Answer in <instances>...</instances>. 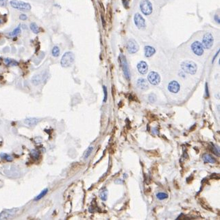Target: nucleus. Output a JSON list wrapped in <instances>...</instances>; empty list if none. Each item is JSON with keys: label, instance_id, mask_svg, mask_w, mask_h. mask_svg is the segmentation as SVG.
<instances>
[{"label": "nucleus", "instance_id": "nucleus-12", "mask_svg": "<svg viewBox=\"0 0 220 220\" xmlns=\"http://www.w3.org/2000/svg\"><path fill=\"white\" fill-rule=\"evenodd\" d=\"M16 211L14 210L12 211H5L0 213V219H9L15 216Z\"/></svg>", "mask_w": 220, "mask_h": 220}, {"label": "nucleus", "instance_id": "nucleus-38", "mask_svg": "<svg viewBox=\"0 0 220 220\" xmlns=\"http://www.w3.org/2000/svg\"><path fill=\"white\" fill-rule=\"evenodd\" d=\"M2 20H1V19H0V25H1V24H2Z\"/></svg>", "mask_w": 220, "mask_h": 220}, {"label": "nucleus", "instance_id": "nucleus-18", "mask_svg": "<svg viewBox=\"0 0 220 220\" xmlns=\"http://www.w3.org/2000/svg\"><path fill=\"white\" fill-rule=\"evenodd\" d=\"M32 83L34 84V86L39 85L41 83V77L40 75H35L32 78Z\"/></svg>", "mask_w": 220, "mask_h": 220}, {"label": "nucleus", "instance_id": "nucleus-33", "mask_svg": "<svg viewBox=\"0 0 220 220\" xmlns=\"http://www.w3.org/2000/svg\"><path fill=\"white\" fill-rule=\"evenodd\" d=\"M19 19L22 21H26V19H27V17L25 14H21V15H20V16H19Z\"/></svg>", "mask_w": 220, "mask_h": 220}, {"label": "nucleus", "instance_id": "nucleus-7", "mask_svg": "<svg viewBox=\"0 0 220 220\" xmlns=\"http://www.w3.org/2000/svg\"><path fill=\"white\" fill-rule=\"evenodd\" d=\"M191 50L193 51V53L196 56H201L202 55L204 54V47L202 43H201L199 41H194L191 45Z\"/></svg>", "mask_w": 220, "mask_h": 220}, {"label": "nucleus", "instance_id": "nucleus-9", "mask_svg": "<svg viewBox=\"0 0 220 220\" xmlns=\"http://www.w3.org/2000/svg\"><path fill=\"white\" fill-rule=\"evenodd\" d=\"M134 21H135V25H136L138 29H145V27H146L145 21L144 17H142L141 15H140L139 13L135 14V17H134Z\"/></svg>", "mask_w": 220, "mask_h": 220}, {"label": "nucleus", "instance_id": "nucleus-35", "mask_svg": "<svg viewBox=\"0 0 220 220\" xmlns=\"http://www.w3.org/2000/svg\"><path fill=\"white\" fill-rule=\"evenodd\" d=\"M205 91H206V95H207V97H209V93H208V84L206 83L205 84Z\"/></svg>", "mask_w": 220, "mask_h": 220}, {"label": "nucleus", "instance_id": "nucleus-23", "mask_svg": "<svg viewBox=\"0 0 220 220\" xmlns=\"http://www.w3.org/2000/svg\"><path fill=\"white\" fill-rule=\"evenodd\" d=\"M20 32H21V26H19L17 27H16L15 29L12 32H11L9 34V36H16L17 35H18V34H19Z\"/></svg>", "mask_w": 220, "mask_h": 220}, {"label": "nucleus", "instance_id": "nucleus-6", "mask_svg": "<svg viewBox=\"0 0 220 220\" xmlns=\"http://www.w3.org/2000/svg\"><path fill=\"white\" fill-rule=\"evenodd\" d=\"M214 39L213 36L210 32H206L203 36L202 39V45L205 49L209 50L212 47L213 45Z\"/></svg>", "mask_w": 220, "mask_h": 220}, {"label": "nucleus", "instance_id": "nucleus-29", "mask_svg": "<svg viewBox=\"0 0 220 220\" xmlns=\"http://www.w3.org/2000/svg\"><path fill=\"white\" fill-rule=\"evenodd\" d=\"M31 155L35 159H37L39 157V152L36 150H33L31 151Z\"/></svg>", "mask_w": 220, "mask_h": 220}, {"label": "nucleus", "instance_id": "nucleus-1", "mask_svg": "<svg viewBox=\"0 0 220 220\" xmlns=\"http://www.w3.org/2000/svg\"><path fill=\"white\" fill-rule=\"evenodd\" d=\"M181 68L185 73L194 75L198 70L197 65L191 60H185L181 63Z\"/></svg>", "mask_w": 220, "mask_h": 220}, {"label": "nucleus", "instance_id": "nucleus-16", "mask_svg": "<svg viewBox=\"0 0 220 220\" xmlns=\"http://www.w3.org/2000/svg\"><path fill=\"white\" fill-rule=\"evenodd\" d=\"M25 123L30 126H35L39 122V119L37 118H27L24 121Z\"/></svg>", "mask_w": 220, "mask_h": 220}, {"label": "nucleus", "instance_id": "nucleus-37", "mask_svg": "<svg viewBox=\"0 0 220 220\" xmlns=\"http://www.w3.org/2000/svg\"><path fill=\"white\" fill-rule=\"evenodd\" d=\"M219 54V51H217V52L216 54H215V56L213 57V60H212V63H213L214 62H215V58H217V55Z\"/></svg>", "mask_w": 220, "mask_h": 220}, {"label": "nucleus", "instance_id": "nucleus-20", "mask_svg": "<svg viewBox=\"0 0 220 220\" xmlns=\"http://www.w3.org/2000/svg\"><path fill=\"white\" fill-rule=\"evenodd\" d=\"M30 27L31 30L32 31L34 34H38V33H39V32H40L39 27V26H37V24H36V23H34V22L31 23L30 26Z\"/></svg>", "mask_w": 220, "mask_h": 220}, {"label": "nucleus", "instance_id": "nucleus-14", "mask_svg": "<svg viewBox=\"0 0 220 220\" xmlns=\"http://www.w3.org/2000/svg\"><path fill=\"white\" fill-rule=\"evenodd\" d=\"M137 86L138 89L142 90H146L148 89L149 85L147 80L144 78H139L137 80Z\"/></svg>", "mask_w": 220, "mask_h": 220}, {"label": "nucleus", "instance_id": "nucleus-17", "mask_svg": "<svg viewBox=\"0 0 220 220\" xmlns=\"http://www.w3.org/2000/svg\"><path fill=\"white\" fill-rule=\"evenodd\" d=\"M202 159L205 162H208V163H215L216 162V160L208 154H204L203 156H202Z\"/></svg>", "mask_w": 220, "mask_h": 220}, {"label": "nucleus", "instance_id": "nucleus-11", "mask_svg": "<svg viewBox=\"0 0 220 220\" xmlns=\"http://www.w3.org/2000/svg\"><path fill=\"white\" fill-rule=\"evenodd\" d=\"M168 90L172 93H177L180 90V84L177 81H171L168 84Z\"/></svg>", "mask_w": 220, "mask_h": 220}, {"label": "nucleus", "instance_id": "nucleus-22", "mask_svg": "<svg viewBox=\"0 0 220 220\" xmlns=\"http://www.w3.org/2000/svg\"><path fill=\"white\" fill-rule=\"evenodd\" d=\"M60 49L58 46H54L53 48H52V51H51V54H52V56L54 57H58L60 54Z\"/></svg>", "mask_w": 220, "mask_h": 220}, {"label": "nucleus", "instance_id": "nucleus-21", "mask_svg": "<svg viewBox=\"0 0 220 220\" xmlns=\"http://www.w3.org/2000/svg\"><path fill=\"white\" fill-rule=\"evenodd\" d=\"M93 149H94V147L93 146V145H90V146H89V147L87 148V151L85 152V153H84V159H88L89 156L90 155V154L92 153Z\"/></svg>", "mask_w": 220, "mask_h": 220}, {"label": "nucleus", "instance_id": "nucleus-13", "mask_svg": "<svg viewBox=\"0 0 220 220\" xmlns=\"http://www.w3.org/2000/svg\"><path fill=\"white\" fill-rule=\"evenodd\" d=\"M137 69L141 74L144 75V74L147 73V70H148L147 64L145 61H140L137 65Z\"/></svg>", "mask_w": 220, "mask_h": 220}, {"label": "nucleus", "instance_id": "nucleus-28", "mask_svg": "<svg viewBox=\"0 0 220 220\" xmlns=\"http://www.w3.org/2000/svg\"><path fill=\"white\" fill-rule=\"evenodd\" d=\"M148 100L151 103H154L156 101V96L155 94L151 93L148 95Z\"/></svg>", "mask_w": 220, "mask_h": 220}, {"label": "nucleus", "instance_id": "nucleus-26", "mask_svg": "<svg viewBox=\"0 0 220 220\" xmlns=\"http://www.w3.org/2000/svg\"><path fill=\"white\" fill-rule=\"evenodd\" d=\"M47 191H48L47 189H45L43 190V191H41V193H40L39 195H38L37 196H36V198H34V200H41V198H43V197H44L45 195L47 194Z\"/></svg>", "mask_w": 220, "mask_h": 220}, {"label": "nucleus", "instance_id": "nucleus-24", "mask_svg": "<svg viewBox=\"0 0 220 220\" xmlns=\"http://www.w3.org/2000/svg\"><path fill=\"white\" fill-rule=\"evenodd\" d=\"M157 198L160 200H163L165 199H167L168 198V195L165 193H162V192H160L156 194Z\"/></svg>", "mask_w": 220, "mask_h": 220}, {"label": "nucleus", "instance_id": "nucleus-5", "mask_svg": "<svg viewBox=\"0 0 220 220\" xmlns=\"http://www.w3.org/2000/svg\"><path fill=\"white\" fill-rule=\"evenodd\" d=\"M140 9L145 15H150L152 12V4L149 0H141L140 2Z\"/></svg>", "mask_w": 220, "mask_h": 220}, {"label": "nucleus", "instance_id": "nucleus-4", "mask_svg": "<svg viewBox=\"0 0 220 220\" xmlns=\"http://www.w3.org/2000/svg\"><path fill=\"white\" fill-rule=\"evenodd\" d=\"M119 61L120 64H121V67L122 68V70H123V74H124L125 77L129 80L130 79V69H129V67H128L126 58L124 56V55L120 54Z\"/></svg>", "mask_w": 220, "mask_h": 220}, {"label": "nucleus", "instance_id": "nucleus-2", "mask_svg": "<svg viewBox=\"0 0 220 220\" xmlns=\"http://www.w3.org/2000/svg\"><path fill=\"white\" fill-rule=\"evenodd\" d=\"M75 60V56L71 51H67L62 56L60 65L63 67H69L73 63Z\"/></svg>", "mask_w": 220, "mask_h": 220}, {"label": "nucleus", "instance_id": "nucleus-15", "mask_svg": "<svg viewBox=\"0 0 220 220\" xmlns=\"http://www.w3.org/2000/svg\"><path fill=\"white\" fill-rule=\"evenodd\" d=\"M144 52H145V57L150 58L156 53V50L153 47L150 46V45H147L144 48Z\"/></svg>", "mask_w": 220, "mask_h": 220}, {"label": "nucleus", "instance_id": "nucleus-34", "mask_svg": "<svg viewBox=\"0 0 220 220\" xmlns=\"http://www.w3.org/2000/svg\"><path fill=\"white\" fill-rule=\"evenodd\" d=\"M8 0H0V6H5L7 4Z\"/></svg>", "mask_w": 220, "mask_h": 220}, {"label": "nucleus", "instance_id": "nucleus-3", "mask_svg": "<svg viewBox=\"0 0 220 220\" xmlns=\"http://www.w3.org/2000/svg\"><path fill=\"white\" fill-rule=\"evenodd\" d=\"M10 6L15 9L20 11H29L31 10V6L29 3L19 1V0H12L10 2Z\"/></svg>", "mask_w": 220, "mask_h": 220}, {"label": "nucleus", "instance_id": "nucleus-10", "mask_svg": "<svg viewBox=\"0 0 220 220\" xmlns=\"http://www.w3.org/2000/svg\"><path fill=\"white\" fill-rule=\"evenodd\" d=\"M147 79L150 83L152 85H158L160 82V77L158 73L155 71H151L148 74Z\"/></svg>", "mask_w": 220, "mask_h": 220}, {"label": "nucleus", "instance_id": "nucleus-25", "mask_svg": "<svg viewBox=\"0 0 220 220\" xmlns=\"http://www.w3.org/2000/svg\"><path fill=\"white\" fill-rule=\"evenodd\" d=\"M107 197H108V190L106 189H105L104 190L102 191V192L100 193V198L103 201H106L107 200Z\"/></svg>", "mask_w": 220, "mask_h": 220}, {"label": "nucleus", "instance_id": "nucleus-36", "mask_svg": "<svg viewBox=\"0 0 220 220\" xmlns=\"http://www.w3.org/2000/svg\"><path fill=\"white\" fill-rule=\"evenodd\" d=\"M214 19H215V21H216V22L217 23L219 24L220 23V19H219V17L217 15H215V16H214Z\"/></svg>", "mask_w": 220, "mask_h": 220}, {"label": "nucleus", "instance_id": "nucleus-30", "mask_svg": "<svg viewBox=\"0 0 220 220\" xmlns=\"http://www.w3.org/2000/svg\"><path fill=\"white\" fill-rule=\"evenodd\" d=\"M103 90H104V102H106V101H107V97H108L107 89H106V86H103Z\"/></svg>", "mask_w": 220, "mask_h": 220}, {"label": "nucleus", "instance_id": "nucleus-31", "mask_svg": "<svg viewBox=\"0 0 220 220\" xmlns=\"http://www.w3.org/2000/svg\"><path fill=\"white\" fill-rule=\"evenodd\" d=\"M211 148H212V151H213V152L214 153H215V154H216V155L219 156V152H218V150H217V147H215V145H213V144H212V145H211Z\"/></svg>", "mask_w": 220, "mask_h": 220}, {"label": "nucleus", "instance_id": "nucleus-27", "mask_svg": "<svg viewBox=\"0 0 220 220\" xmlns=\"http://www.w3.org/2000/svg\"><path fill=\"white\" fill-rule=\"evenodd\" d=\"M0 156H1V158H2V159H5L7 161H12V160H13V158H12L11 156L8 155V154H7L5 153L1 154H0Z\"/></svg>", "mask_w": 220, "mask_h": 220}, {"label": "nucleus", "instance_id": "nucleus-32", "mask_svg": "<svg viewBox=\"0 0 220 220\" xmlns=\"http://www.w3.org/2000/svg\"><path fill=\"white\" fill-rule=\"evenodd\" d=\"M122 2H123V4L125 8H128L129 7V3H130V0H122Z\"/></svg>", "mask_w": 220, "mask_h": 220}, {"label": "nucleus", "instance_id": "nucleus-19", "mask_svg": "<svg viewBox=\"0 0 220 220\" xmlns=\"http://www.w3.org/2000/svg\"><path fill=\"white\" fill-rule=\"evenodd\" d=\"M4 63H5L6 65H7L8 66H11V67L17 66V65H19V63H18V62L13 60V59H10V58H5V59H4Z\"/></svg>", "mask_w": 220, "mask_h": 220}, {"label": "nucleus", "instance_id": "nucleus-8", "mask_svg": "<svg viewBox=\"0 0 220 220\" xmlns=\"http://www.w3.org/2000/svg\"><path fill=\"white\" fill-rule=\"evenodd\" d=\"M126 48L130 54H135L139 50V46L138 43L135 39H130L126 43Z\"/></svg>", "mask_w": 220, "mask_h": 220}]
</instances>
